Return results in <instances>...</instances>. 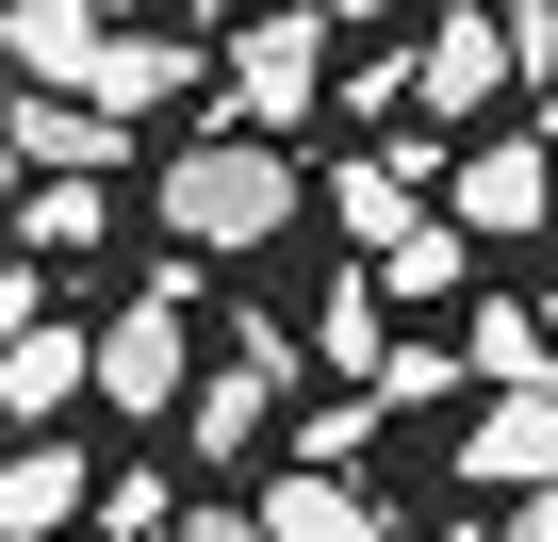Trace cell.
Here are the masks:
<instances>
[{
	"label": "cell",
	"instance_id": "6da1fadb",
	"mask_svg": "<svg viewBox=\"0 0 558 542\" xmlns=\"http://www.w3.org/2000/svg\"><path fill=\"white\" fill-rule=\"evenodd\" d=\"M296 132H246V116H214L197 148H165V246H197V263H246V246H279L296 230Z\"/></svg>",
	"mask_w": 558,
	"mask_h": 542
},
{
	"label": "cell",
	"instance_id": "7a4b0ae2",
	"mask_svg": "<svg viewBox=\"0 0 558 542\" xmlns=\"http://www.w3.org/2000/svg\"><path fill=\"white\" fill-rule=\"evenodd\" d=\"M214 67H230V116H246V132H296V116L329 99V0H279V17H246Z\"/></svg>",
	"mask_w": 558,
	"mask_h": 542
},
{
	"label": "cell",
	"instance_id": "3957f363",
	"mask_svg": "<svg viewBox=\"0 0 558 542\" xmlns=\"http://www.w3.org/2000/svg\"><path fill=\"white\" fill-rule=\"evenodd\" d=\"M279 411H296V346H279V329L246 313V346H230V362L197 378V411H181V444H197V460L230 477V460H263V427H279Z\"/></svg>",
	"mask_w": 558,
	"mask_h": 542
},
{
	"label": "cell",
	"instance_id": "277c9868",
	"mask_svg": "<svg viewBox=\"0 0 558 542\" xmlns=\"http://www.w3.org/2000/svg\"><path fill=\"white\" fill-rule=\"evenodd\" d=\"M0 148H17L34 181H116L132 165V116L83 99V83H17V99H0Z\"/></svg>",
	"mask_w": 558,
	"mask_h": 542
},
{
	"label": "cell",
	"instance_id": "5b68a950",
	"mask_svg": "<svg viewBox=\"0 0 558 542\" xmlns=\"http://www.w3.org/2000/svg\"><path fill=\"white\" fill-rule=\"evenodd\" d=\"M181 313H197V297H165V280H148L132 313H99V395H116L132 427H148V411H197V346H181Z\"/></svg>",
	"mask_w": 558,
	"mask_h": 542
},
{
	"label": "cell",
	"instance_id": "8992f818",
	"mask_svg": "<svg viewBox=\"0 0 558 542\" xmlns=\"http://www.w3.org/2000/svg\"><path fill=\"white\" fill-rule=\"evenodd\" d=\"M509 83H525L509 0H444V34H411V99H427V116H493Z\"/></svg>",
	"mask_w": 558,
	"mask_h": 542
},
{
	"label": "cell",
	"instance_id": "52a82bcc",
	"mask_svg": "<svg viewBox=\"0 0 558 542\" xmlns=\"http://www.w3.org/2000/svg\"><path fill=\"white\" fill-rule=\"evenodd\" d=\"M460 477H476V493H558V378H509V395L460 427Z\"/></svg>",
	"mask_w": 558,
	"mask_h": 542
},
{
	"label": "cell",
	"instance_id": "ba28073f",
	"mask_svg": "<svg viewBox=\"0 0 558 542\" xmlns=\"http://www.w3.org/2000/svg\"><path fill=\"white\" fill-rule=\"evenodd\" d=\"M99 395V329H66V313H34L17 346H0V411H17V427H66Z\"/></svg>",
	"mask_w": 558,
	"mask_h": 542
},
{
	"label": "cell",
	"instance_id": "9c48e42d",
	"mask_svg": "<svg viewBox=\"0 0 558 542\" xmlns=\"http://www.w3.org/2000/svg\"><path fill=\"white\" fill-rule=\"evenodd\" d=\"M427 181H444V148H427V132H395V148H345V165H329V214L362 230V263L411 230V197H427Z\"/></svg>",
	"mask_w": 558,
	"mask_h": 542
},
{
	"label": "cell",
	"instance_id": "30bf717a",
	"mask_svg": "<svg viewBox=\"0 0 558 542\" xmlns=\"http://www.w3.org/2000/svg\"><path fill=\"white\" fill-rule=\"evenodd\" d=\"M542 214H558V148H542V132L460 148V230H525V246H542Z\"/></svg>",
	"mask_w": 558,
	"mask_h": 542
},
{
	"label": "cell",
	"instance_id": "8fae6325",
	"mask_svg": "<svg viewBox=\"0 0 558 542\" xmlns=\"http://www.w3.org/2000/svg\"><path fill=\"white\" fill-rule=\"evenodd\" d=\"M83 509H99V477H83V444H66V427H34L17 460H0V542H66Z\"/></svg>",
	"mask_w": 558,
	"mask_h": 542
},
{
	"label": "cell",
	"instance_id": "7c38bea8",
	"mask_svg": "<svg viewBox=\"0 0 558 542\" xmlns=\"http://www.w3.org/2000/svg\"><path fill=\"white\" fill-rule=\"evenodd\" d=\"M0 50H17V83H99L116 17L99 0H0Z\"/></svg>",
	"mask_w": 558,
	"mask_h": 542
},
{
	"label": "cell",
	"instance_id": "4fadbf2b",
	"mask_svg": "<svg viewBox=\"0 0 558 542\" xmlns=\"http://www.w3.org/2000/svg\"><path fill=\"white\" fill-rule=\"evenodd\" d=\"M263 542H395V526H378L329 460H296V477H263Z\"/></svg>",
	"mask_w": 558,
	"mask_h": 542
},
{
	"label": "cell",
	"instance_id": "5bb4252c",
	"mask_svg": "<svg viewBox=\"0 0 558 542\" xmlns=\"http://www.w3.org/2000/svg\"><path fill=\"white\" fill-rule=\"evenodd\" d=\"M460 263H476V230H460V214H411V230L362 263V280H378L395 313H427V297H460Z\"/></svg>",
	"mask_w": 558,
	"mask_h": 542
},
{
	"label": "cell",
	"instance_id": "9a60e30c",
	"mask_svg": "<svg viewBox=\"0 0 558 542\" xmlns=\"http://www.w3.org/2000/svg\"><path fill=\"white\" fill-rule=\"evenodd\" d=\"M83 99H116V116H165V99H197V50H181V34H116Z\"/></svg>",
	"mask_w": 558,
	"mask_h": 542
},
{
	"label": "cell",
	"instance_id": "2e32d148",
	"mask_svg": "<svg viewBox=\"0 0 558 542\" xmlns=\"http://www.w3.org/2000/svg\"><path fill=\"white\" fill-rule=\"evenodd\" d=\"M460 362H476V378H558V329H542V313H525V297H493V313H476V346H460Z\"/></svg>",
	"mask_w": 558,
	"mask_h": 542
},
{
	"label": "cell",
	"instance_id": "e0dca14e",
	"mask_svg": "<svg viewBox=\"0 0 558 542\" xmlns=\"http://www.w3.org/2000/svg\"><path fill=\"white\" fill-rule=\"evenodd\" d=\"M99 230H116V197H99V181H34V263H83Z\"/></svg>",
	"mask_w": 558,
	"mask_h": 542
},
{
	"label": "cell",
	"instance_id": "ac0fdd59",
	"mask_svg": "<svg viewBox=\"0 0 558 542\" xmlns=\"http://www.w3.org/2000/svg\"><path fill=\"white\" fill-rule=\"evenodd\" d=\"M313 346H329V362H362V378H378V362H395V346H378V280H329V313H313Z\"/></svg>",
	"mask_w": 558,
	"mask_h": 542
},
{
	"label": "cell",
	"instance_id": "d6986e66",
	"mask_svg": "<svg viewBox=\"0 0 558 542\" xmlns=\"http://www.w3.org/2000/svg\"><path fill=\"white\" fill-rule=\"evenodd\" d=\"M362 444H378V395H329V411H296V460H329V477H345Z\"/></svg>",
	"mask_w": 558,
	"mask_h": 542
},
{
	"label": "cell",
	"instance_id": "ffe728a7",
	"mask_svg": "<svg viewBox=\"0 0 558 542\" xmlns=\"http://www.w3.org/2000/svg\"><path fill=\"white\" fill-rule=\"evenodd\" d=\"M362 395H378V411H427V395H460V362H444V346H395Z\"/></svg>",
	"mask_w": 558,
	"mask_h": 542
},
{
	"label": "cell",
	"instance_id": "44dd1931",
	"mask_svg": "<svg viewBox=\"0 0 558 542\" xmlns=\"http://www.w3.org/2000/svg\"><path fill=\"white\" fill-rule=\"evenodd\" d=\"M99 526H116V542H181V526H165V477H148V460H132V477H99Z\"/></svg>",
	"mask_w": 558,
	"mask_h": 542
},
{
	"label": "cell",
	"instance_id": "7402d4cb",
	"mask_svg": "<svg viewBox=\"0 0 558 542\" xmlns=\"http://www.w3.org/2000/svg\"><path fill=\"white\" fill-rule=\"evenodd\" d=\"M329 17H411V0H329Z\"/></svg>",
	"mask_w": 558,
	"mask_h": 542
},
{
	"label": "cell",
	"instance_id": "603a6c76",
	"mask_svg": "<svg viewBox=\"0 0 558 542\" xmlns=\"http://www.w3.org/2000/svg\"><path fill=\"white\" fill-rule=\"evenodd\" d=\"M99 17H148V0H99Z\"/></svg>",
	"mask_w": 558,
	"mask_h": 542
},
{
	"label": "cell",
	"instance_id": "cb8c5ba5",
	"mask_svg": "<svg viewBox=\"0 0 558 542\" xmlns=\"http://www.w3.org/2000/svg\"><path fill=\"white\" fill-rule=\"evenodd\" d=\"M542 148H558V99H542Z\"/></svg>",
	"mask_w": 558,
	"mask_h": 542
},
{
	"label": "cell",
	"instance_id": "d4e9b609",
	"mask_svg": "<svg viewBox=\"0 0 558 542\" xmlns=\"http://www.w3.org/2000/svg\"><path fill=\"white\" fill-rule=\"evenodd\" d=\"M509 542H525V526H509Z\"/></svg>",
	"mask_w": 558,
	"mask_h": 542
},
{
	"label": "cell",
	"instance_id": "484cf974",
	"mask_svg": "<svg viewBox=\"0 0 558 542\" xmlns=\"http://www.w3.org/2000/svg\"><path fill=\"white\" fill-rule=\"evenodd\" d=\"M181 542H197V526H181Z\"/></svg>",
	"mask_w": 558,
	"mask_h": 542
}]
</instances>
